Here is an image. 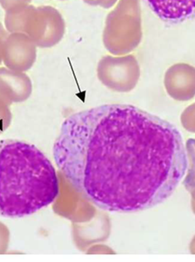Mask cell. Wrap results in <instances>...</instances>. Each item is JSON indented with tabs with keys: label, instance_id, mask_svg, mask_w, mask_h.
Returning <instances> with one entry per match:
<instances>
[{
	"label": "cell",
	"instance_id": "cell-1",
	"mask_svg": "<svg viewBox=\"0 0 195 262\" xmlns=\"http://www.w3.org/2000/svg\"><path fill=\"white\" fill-rule=\"evenodd\" d=\"M74 189L101 209L143 211L171 196L188 159L167 121L130 105H103L63 122L53 147Z\"/></svg>",
	"mask_w": 195,
	"mask_h": 262
},
{
	"label": "cell",
	"instance_id": "cell-2",
	"mask_svg": "<svg viewBox=\"0 0 195 262\" xmlns=\"http://www.w3.org/2000/svg\"><path fill=\"white\" fill-rule=\"evenodd\" d=\"M59 185L50 161L35 145L0 140V215L21 217L49 206Z\"/></svg>",
	"mask_w": 195,
	"mask_h": 262
},
{
	"label": "cell",
	"instance_id": "cell-3",
	"mask_svg": "<svg viewBox=\"0 0 195 262\" xmlns=\"http://www.w3.org/2000/svg\"><path fill=\"white\" fill-rule=\"evenodd\" d=\"M142 25L139 0H118L107 14L103 44L114 56L129 54L141 43Z\"/></svg>",
	"mask_w": 195,
	"mask_h": 262
},
{
	"label": "cell",
	"instance_id": "cell-4",
	"mask_svg": "<svg viewBox=\"0 0 195 262\" xmlns=\"http://www.w3.org/2000/svg\"><path fill=\"white\" fill-rule=\"evenodd\" d=\"M66 24L61 13L49 6H29L23 27V33L29 36L37 47L51 48L64 36Z\"/></svg>",
	"mask_w": 195,
	"mask_h": 262
},
{
	"label": "cell",
	"instance_id": "cell-5",
	"mask_svg": "<svg viewBox=\"0 0 195 262\" xmlns=\"http://www.w3.org/2000/svg\"><path fill=\"white\" fill-rule=\"evenodd\" d=\"M97 76L103 85L118 93H129L136 87L141 69L133 55L105 56L97 67Z\"/></svg>",
	"mask_w": 195,
	"mask_h": 262
},
{
	"label": "cell",
	"instance_id": "cell-6",
	"mask_svg": "<svg viewBox=\"0 0 195 262\" xmlns=\"http://www.w3.org/2000/svg\"><path fill=\"white\" fill-rule=\"evenodd\" d=\"M36 47L25 33H10L3 47V62L9 70L23 73L28 71L36 60Z\"/></svg>",
	"mask_w": 195,
	"mask_h": 262
},
{
	"label": "cell",
	"instance_id": "cell-7",
	"mask_svg": "<svg viewBox=\"0 0 195 262\" xmlns=\"http://www.w3.org/2000/svg\"><path fill=\"white\" fill-rule=\"evenodd\" d=\"M164 85L167 95L175 100H191L195 96V67L184 62L171 66L164 74Z\"/></svg>",
	"mask_w": 195,
	"mask_h": 262
},
{
	"label": "cell",
	"instance_id": "cell-8",
	"mask_svg": "<svg viewBox=\"0 0 195 262\" xmlns=\"http://www.w3.org/2000/svg\"><path fill=\"white\" fill-rule=\"evenodd\" d=\"M32 83L23 72L0 68V93L13 99L27 97L31 93Z\"/></svg>",
	"mask_w": 195,
	"mask_h": 262
},
{
	"label": "cell",
	"instance_id": "cell-9",
	"mask_svg": "<svg viewBox=\"0 0 195 262\" xmlns=\"http://www.w3.org/2000/svg\"><path fill=\"white\" fill-rule=\"evenodd\" d=\"M152 10L161 19L178 20L195 10V0H147Z\"/></svg>",
	"mask_w": 195,
	"mask_h": 262
},
{
	"label": "cell",
	"instance_id": "cell-10",
	"mask_svg": "<svg viewBox=\"0 0 195 262\" xmlns=\"http://www.w3.org/2000/svg\"><path fill=\"white\" fill-rule=\"evenodd\" d=\"M185 148L187 159H189V168L184 180V185L191 195L192 211L195 214V139H188L186 142Z\"/></svg>",
	"mask_w": 195,
	"mask_h": 262
},
{
	"label": "cell",
	"instance_id": "cell-11",
	"mask_svg": "<svg viewBox=\"0 0 195 262\" xmlns=\"http://www.w3.org/2000/svg\"><path fill=\"white\" fill-rule=\"evenodd\" d=\"M181 125L187 131L195 133V102L185 108L181 116Z\"/></svg>",
	"mask_w": 195,
	"mask_h": 262
},
{
	"label": "cell",
	"instance_id": "cell-12",
	"mask_svg": "<svg viewBox=\"0 0 195 262\" xmlns=\"http://www.w3.org/2000/svg\"><path fill=\"white\" fill-rule=\"evenodd\" d=\"M31 2L32 0H0V6L6 12L17 7L29 5Z\"/></svg>",
	"mask_w": 195,
	"mask_h": 262
},
{
	"label": "cell",
	"instance_id": "cell-13",
	"mask_svg": "<svg viewBox=\"0 0 195 262\" xmlns=\"http://www.w3.org/2000/svg\"><path fill=\"white\" fill-rule=\"evenodd\" d=\"M88 5L92 7H100L104 9H110L118 3V0H83Z\"/></svg>",
	"mask_w": 195,
	"mask_h": 262
},
{
	"label": "cell",
	"instance_id": "cell-14",
	"mask_svg": "<svg viewBox=\"0 0 195 262\" xmlns=\"http://www.w3.org/2000/svg\"><path fill=\"white\" fill-rule=\"evenodd\" d=\"M7 30H5L3 24L0 23V65L3 62V47H4L5 42L8 36Z\"/></svg>",
	"mask_w": 195,
	"mask_h": 262
},
{
	"label": "cell",
	"instance_id": "cell-15",
	"mask_svg": "<svg viewBox=\"0 0 195 262\" xmlns=\"http://www.w3.org/2000/svg\"><path fill=\"white\" fill-rule=\"evenodd\" d=\"M190 251L192 254H195V235L190 244Z\"/></svg>",
	"mask_w": 195,
	"mask_h": 262
},
{
	"label": "cell",
	"instance_id": "cell-16",
	"mask_svg": "<svg viewBox=\"0 0 195 262\" xmlns=\"http://www.w3.org/2000/svg\"><path fill=\"white\" fill-rule=\"evenodd\" d=\"M61 1H64V0H61Z\"/></svg>",
	"mask_w": 195,
	"mask_h": 262
}]
</instances>
